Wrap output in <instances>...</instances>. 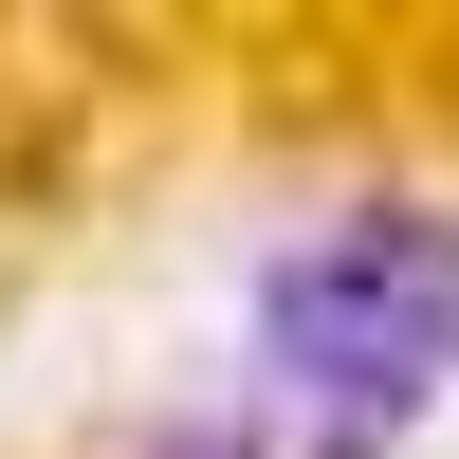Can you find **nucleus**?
<instances>
[{
    "label": "nucleus",
    "instance_id": "obj_1",
    "mask_svg": "<svg viewBox=\"0 0 459 459\" xmlns=\"http://www.w3.org/2000/svg\"><path fill=\"white\" fill-rule=\"evenodd\" d=\"M459 350V221H331V239H294L276 276H257V368L276 386H313L331 423H386V404H423Z\"/></svg>",
    "mask_w": 459,
    "mask_h": 459
}]
</instances>
